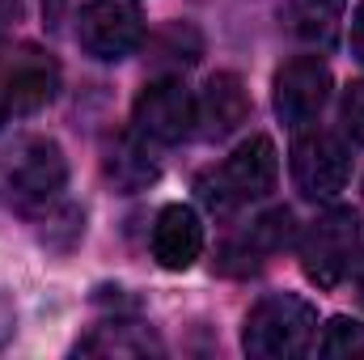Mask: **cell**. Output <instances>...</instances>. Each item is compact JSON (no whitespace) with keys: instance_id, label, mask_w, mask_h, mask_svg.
<instances>
[{"instance_id":"obj_5","label":"cell","mask_w":364,"mask_h":360,"mask_svg":"<svg viewBox=\"0 0 364 360\" xmlns=\"http://www.w3.org/2000/svg\"><path fill=\"white\" fill-rule=\"evenodd\" d=\"M4 182H9V195H13L17 208H26V212L51 208V203L64 195V186H68L64 149H60L55 140H47V136H34V140L17 144Z\"/></svg>"},{"instance_id":"obj_6","label":"cell","mask_w":364,"mask_h":360,"mask_svg":"<svg viewBox=\"0 0 364 360\" xmlns=\"http://www.w3.org/2000/svg\"><path fill=\"white\" fill-rule=\"evenodd\" d=\"M352 179V153L335 132H305L292 140V182L305 199H335Z\"/></svg>"},{"instance_id":"obj_13","label":"cell","mask_w":364,"mask_h":360,"mask_svg":"<svg viewBox=\"0 0 364 360\" xmlns=\"http://www.w3.org/2000/svg\"><path fill=\"white\" fill-rule=\"evenodd\" d=\"M81 356H161V339L157 331H149L144 322H132V318H114V322H102L93 327L90 335L77 344Z\"/></svg>"},{"instance_id":"obj_21","label":"cell","mask_w":364,"mask_h":360,"mask_svg":"<svg viewBox=\"0 0 364 360\" xmlns=\"http://www.w3.org/2000/svg\"><path fill=\"white\" fill-rule=\"evenodd\" d=\"M13 21H17V0H0V38L13 30Z\"/></svg>"},{"instance_id":"obj_2","label":"cell","mask_w":364,"mask_h":360,"mask_svg":"<svg viewBox=\"0 0 364 360\" xmlns=\"http://www.w3.org/2000/svg\"><path fill=\"white\" fill-rule=\"evenodd\" d=\"M275 179H279V157H275L272 136H250L220 166L203 170L199 182H195V191H199V199H203L208 212L225 216V212L246 208L250 199L272 195Z\"/></svg>"},{"instance_id":"obj_20","label":"cell","mask_w":364,"mask_h":360,"mask_svg":"<svg viewBox=\"0 0 364 360\" xmlns=\"http://www.w3.org/2000/svg\"><path fill=\"white\" fill-rule=\"evenodd\" d=\"M352 55L364 68V0H360V9H356V17H352Z\"/></svg>"},{"instance_id":"obj_3","label":"cell","mask_w":364,"mask_h":360,"mask_svg":"<svg viewBox=\"0 0 364 360\" xmlns=\"http://www.w3.org/2000/svg\"><path fill=\"white\" fill-rule=\"evenodd\" d=\"M318 339V309L296 292H267L242 327V348L255 360H296Z\"/></svg>"},{"instance_id":"obj_9","label":"cell","mask_w":364,"mask_h":360,"mask_svg":"<svg viewBox=\"0 0 364 360\" xmlns=\"http://www.w3.org/2000/svg\"><path fill=\"white\" fill-rule=\"evenodd\" d=\"M4 110L9 115H34L47 102H55L60 93V64L38 51V47H21L9 60V77H4Z\"/></svg>"},{"instance_id":"obj_17","label":"cell","mask_w":364,"mask_h":360,"mask_svg":"<svg viewBox=\"0 0 364 360\" xmlns=\"http://www.w3.org/2000/svg\"><path fill=\"white\" fill-rule=\"evenodd\" d=\"M157 51H161V55H174V60H182V64H195L199 51H203V43H199V34H195L191 26L174 21V26L157 38Z\"/></svg>"},{"instance_id":"obj_23","label":"cell","mask_w":364,"mask_h":360,"mask_svg":"<svg viewBox=\"0 0 364 360\" xmlns=\"http://www.w3.org/2000/svg\"><path fill=\"white\" fill-rule=\"evenodd\" d=\"M0 115H9V110H4V93H0Z\"/></svg>"},{"instance_id":"obj_8","label":"cell","mask_w":364,"mask_h":360,"mask_svg":"<svg viewBox=\"0 0 364 360\" xmlns=\"http://www.w3.org/2000/svg\"><path fill=\"white\" fill-rule=\"evenodd\" d=\"M331 68L318 55H296L275 73V115L288 127H305L331 102Z\"/></svg>"},{"instance_id":"obj_1","label":"cell","mask_w":364,"mask_h":360,"mask_svg":"<svg viewBox=\"0 0 364 360\" xmlns=\"http://www.w3.org/2000/svg\"><path fill=\"white\" fill-rule=\"evenodd\" d=\"M301 271L318 288H339L364 271V212L326 208L301 238Z\"/></svg>"},{"instance_id":"obj_18","label":"cell","mask_w":364,"mask_h":360,"mask_svg":"<svg viewBox=\"0 0 364 360\" xmlns=\"http://www.w3.org/2000/svg\"><path fill=\"white\" fill-rule=\"evenodd\" d=\"M343 127H348V136L364 144V81H352L348 90H343Z\"/></svg>"},{"instance_id":"obj_19","label":"cell","mask_w":364,"mask_h":360,"mask_svg":"<svg viewBox=\"0 0 364 360\" xmlns=\"http://www.w3.org/2000/svg\"><path fill=\"white\" fill-rule=\"evenodd\" d=\"M13 331H17V305L9 292H0V348L13 339Z\"/></svg>"},{"instance_id":"obj_14","label":"cell","mask_w":364,"mask_h":360,"mask_svg":"<svg viewBox=\"0 0 364 360\" xmlns=\"http://www.w3.org/2000/svg\"><path fill=\"white\" fill-rule=\"evenodd\" d=\"M343 9H348V0H288L284 26L305 47H335L339 26H343Z\"/></svg>"},{"instance_id":"obj_10","label":"cell","mask_w":364,"mask_h":360,"mask_svg":"<svg viewBox=\"0 0 364 360\" xmlns=\"http://www.w3.org/2000/svg\"><path fill=\"white\" fill-rule=\"evenodd\" d=\"M203 255V221L191 203H166L153 225V259L166 271H186Z\"/></svg>"},{"instance_id":"obj_7","label":"cell","mask_w":364,"mask_h":360,"mask_svg":"<svg viewBox=\"0 0 364 360\" xmlns=\"http://www.w3.org/2000/svg\"><path fill=\"white\" fill-rule=\"evenodd\" d=\"M195 127V97L178 77L149 81L132 106V132L153 144H178Z\"/></svg>"},{"instance_id":"obj_11","label":"cell","mask_w":364,"mask_h":360,"mask_svg":"<svg viewBox=\"0 0 364 360\" xmlns=\"http://www.w3.org/2000/svg\"><path fill=\"white\" fill-rule=\"evenodd\" d=\"M250 115V93L242 85L237 73H216L208 77L203 97L195 102V119L203 123V136L208 140H225L229 132H237Z\"/></svg>"},{"instance_id":"obj_16","label":"cell","mask_w":364,"mask_h":360,"mask_svg":"<svg viewBox=\"0 0 364 360\" xmlns=\"http://www.w3.org/2000/svg\"><path fill=\"white\" fill-rule=\"evenodd\" d=\"M318 352L322 356H364V322L339 314L322 327V339H318Z\"/></svg>"},{"instance_id":"obj_12","label":"cell","mask_w":364,"mask_h":360,"mask_svg":"<svg viewBox=\"0 0 364 360\" xmlns=\"http://www.w3.org/2000/svg\"><path fill=\"white\" fill-rule=\"evenodd\" d=\"M292 242V212L288 208H272L267 216H259L242 238H233L229 246H225V255H220V268H229L233 259H242L237 271H259V263L275 255V250H284Z\"/></svg>"},{"instance_id":"obj_4","label":"cell","mask_w":364,"mask_h":360,"mask_svg":"<svg viewBox=\"0 0 364 360\" xmlns=\"http://www.w3.org/2000/svg\"><path fill=\"white\" fill-rule=\"evenodd\" d=\"M77 43L102 64L127 60L144 43V13L136 0H85L77 13Z\"/></svg>"},{"instance_id":"obj_22","label":"cell","mask_w":364,"mask_h":360,"mask_svg":"<svg viewBox=\"0 0 364 360\" xmlns=\"http://www.w3.org/2000/svg\"><path fill=\"white\" fill-rule=\"evenodd\" d=\"M356 280H360V305H364V271H360V275H356Z\"/></svg>"},{"instance_id":"obj_15","label":"cell","mask_w":364,"mask_h":360,"mask_svg":"<svg viewBox=\"0 0 364 360\" xmlns=\"http://www.w3.org/2000/svg\"><path fill=\"white\" fill-rule=\"evenodd\" d=\"M149 140H140L136 132L132 136H114L110 144H106V153H102V170H106V179L114 182L119 191H144V186H153L157 182V162L149 157V149H144Z\"/></svg>"}]
</instances>
